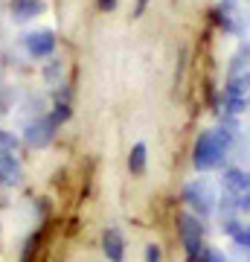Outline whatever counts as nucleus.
Returning <instances> with one entry per match:
<instances>
[{"label": "nucleus", "instance_id": "nucleus-11", "mask_svg": "<svg viewBox=\"0 0 250 262\" xmlns=\"http://www.w3.org/2000/svg\"><path fill=\"white\" fill-rule=\"evenodd\" d=\"M230 239L236 242V248H241V251H250V225L239 222V225L230 230Z\"/></svg>", "mask_w": 250, "mask_h": 262}, {"label": "nucleus", "instance_id": "nucleus-1", "mask_svg": "<svg viewBox=\"0 0 250 262\" xmlns=\"http://www.w3.org/2000/svg\"><path fill=\"white\" fill-rule=\"evenodd\" d=\"M233 143V131L227 128H204L192 146V166L198 172H215L224 166Z\"/></svg>", "mask_w": 250, "mask_h": 262}, {"label": "nucleus", "instance_id": "nucleus-8", "mask_svg": "<svg viewBox=\"0 0 250 262\" xmlns=\"http://www.w3.org/2000/svg\"><path fill=\"white\" fill-rule=\"evenodd\" d=\"M102 253L108 256V262H122L125 259V236L117 227H108L102 233Z\"/></svg>", "mask_w": 250, "mask_h": 262}, {"label": "nucleus", "instance_id": "nucleus-2", "mask_svg": "<svg viewBox=\"0 0 250 262\" xmlns=\"http://www.w3.org/2000/svg\"><path fill=\"white\" fill-rule=\"evenodd\" d=\"M184 204L189 207V213L207 219L218 210V189L210 178H198L184 187Z\"/></svg>", "mask_w": 250, "mask_h": 262}, {"label": "nucleus", "instance_id": "nucleus-16", "mask_svg": "<svg viewBox=\"0 0 250 262\" xmlns=\"http://www.w3.org/2000/svg\"><path fill=\"white\" fill-rule=\"evenodd\" d=\"M113 6H117V0H99V9L102 12H111Z\"/></svg>", "mask_w": 250, "mask_h": 262}, {"label": "nucleus", "instance_id": "nucleus-14", "mask_svg": "<svg viewBox=\"0 0 250 262\" xmlns=\"http://www.w3.org/2000/svg\"><path fill=\"white\" fill-rule=\"evenodd\" d=\"M236 207H239V213H250V187L241 195H236Z\"/></svg>", "mask_w": 250, "mask_h": 262}, {"label": "nucleus", "instance_id": "nucleus-15", "mask_svg": "<svg viewBox=\"0 0 250 262\" xmlns=\"http://www.w3.org/2000/svg\"><path fill=\"white\" fill-rule=\"evenodd\" d=\"M207 262H227V256H224L221 251H215V248H210V253H207Z\"/></svg>", "mask_w": 250, "mask_h": 262}, {"label": "nucleus", "instance_id": "nucleus-6", "mask_svg": "<svg viewBox=\"0 0 250 262\" xmlns=\"http://www.w3.org/2000/svg\"><path fill=\"white\" fill-rule=\"evenodd\" d=\"M47 9L44 0H9V18L15 24H29V20L41 18Z\"/></svg>", "mask_w": 250, "mask_h": 262}, {"label": "nucleus", "instance_id": "nucleus-10", "mask_svg": "<svg viewBox=\"0 0 250 262\" xmlns=\"http://www.w3.org/2000/svg\"><path fill=\"white\" fill-rule=\"evenodd\" d=\"M146 166H148V146L134 143L128 151V172L131 175H146Z\"/></svg>", "mask_w": 250, "mask_h": 262}, {"label": "nucleus", "instance_id": "nucleus-4", "mask_svg": "<svg viewBox=\"0 0 250 262\" xmlns=\"http://www.w3.org/2000/svg\"><path fill=\"white\" fill-rule=\"evenodd\" d=\"M177 239L184 245V253L204 245V219L195 213H177Z\"/></svg>", "mask_w": 250, "mask_h": 262}, {"label": "nucleus", "instance_id": "nucleus-17", "mask_svg": "<svg viewBox=\"0 0 250 262\" xmlns=\"http://www.w3.org/2000/svg\"><path fill=\"white\" fill-rule=\"evenodd\" d=\"M146 6H148V0H137V6H134V15H143V12H146Z\"/></svg>", "mask_w": 250, "mask_h": 262}, {"label": "nucleus", "instance_id": "nucleus-12", "mask_svg": "<svg viewBox=\"0 0 250 262\" xmlns=\"http://www.w3.org/2000/svg\"><path fill=\"white\" fill-rule=\"evenodd\" d=\"M15 143H18V140L12 137L9 131L0 128V155H3V151H12V149H15Z\"/></svg>", "mask_w": 250, "mask_h": 262}, {"label": "nucleus", "instance_id": "nucleus-3", "mask_svg": "<svg viewBox=\"0 0 250 262\" xmlns=\"http://www.w3.org/2000/svg\"><path fill=\"white\" fill-rule=\"evenodd\" d=\"M58 125H61V122H58V117L53 111L35 114V117L24 125V143L32 146V149H47L50 143L56 140Z\"/></svg>", "mask_w": 250, "mask_h": 262}, {"label": "nucleus", "instance_id": "nucleus-13", "mask_svg": "<svg viewBox=\"0 0 250 262\" xmlns=\"http://www.w3.org/2000/svg\"><path fill=\"white\" fill-rule=\"evenodd\" d=\"M146 262H163V251H160V245H146Z\"/></svg>", "mask_w": 250, "mask_h": 262}, {"label": "nucleus", "instance_id": "nucleus-7", "mask_svg": "<svg viewBox=\"0 0 250 262\" xmlns=\"http://www.w3.org/2000/svg\"><path fill=\"white\" fill-rule=\"evenodd\" d=\"M221 187H224V192H230V195H241V192L250 187V172L247 169H239V166H227L224 175H221Z\"/></svg>", "mask_w": 250, "mask_h": 262}, {"label": "nucleus", "instance_id": "nucleus-5", "mask_svg": "<svg viewBox=\"0 0 250 262\" xmlns=\"http://www.w3.org/2000/svg\"><path fill=\"white\" fill-rule=\"evenodd\" d=\"M58 47V38L53 29H29L24 35V50L32 58H50Z\"/></svg>", "mask_w": 250, "mask_h": 262}, {"label": "nucleus", "instance_id": "nucleus-9", "mask_svg": "<svg viewBox=\"0 0 250 262\" xmlns=\"http://www.w3.org/2000/svg\"><path fill=\"white\" fill-rule=\"evenodd\" d=\"M24 169H20V160L12 155V151H3L0 155V184H18Z\"/></svg>", "mask_w": 250, "mask_h": 262}]
</instances>
